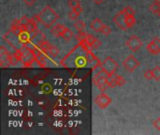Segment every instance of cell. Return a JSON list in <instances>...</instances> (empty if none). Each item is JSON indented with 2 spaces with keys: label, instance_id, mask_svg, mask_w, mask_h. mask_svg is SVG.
I'll return each mask as SVG.
<instances>
[{
  "label": "cell",
  "instance_id": "cell-16",
  "mask_svg": "<svg viewBox=\"0 0 160 135\" xmlns=\"http://www.w3.org/2000/svg\"><path fill=\"white\" fill-rule=\"evenodd\" d=\"M61 38L64 39L66 41H70V40L72 39V38H73V32H72L69 28H68V27L66 26V28L64 29V31H63V33H62Z\"/></svg>",
  "mask_w": 160,
  "mask_h": 135
},
{
  "label": "cell",
  "instance_id": "cell-22",
  "mask_svg": "<svg viewBox=\"0 0 160 135\" xmlns=\"http://www.w3.org/2000/svg\"><path fill=\"white\" fill-rule=\"evenodd\" d=\"M100 33L103 34V35H105V36H108V35H110L112 33V29H111V27L109 25H107V24L104 23L103 26H102V28H101V30H100Z\"/></svg>",
  "mask_w": 160,
  "mask_h": 135
},
{
  "label": "cell",
  "instance_id": "cell-25",
  "mask_svg": "<svg viewBox=\"0 0 160 135\" xmlns=\"http://www.w3.org/2000/svg\"><path fill=\"white\" fill-rule=\"evenodd\" d=\"M143 76L146 80H152L154 79V76H153V70H146L143 73Z\"/></svg>",
  "mask_w": 160,
  "mask_h": 135
},
{
  "label": "cell",
  "instance_id": "cell-20",
  "mask_svg": "<svg viewBox=\"0 0 160 135\" xmlns=\"http://www.w3.org/2000/svg\"><path fill=\"white\" fill-rule=\"evenodd\" d=\"M114 77H115V80H116V83H117V86H123L126 84V79L123 76L118 75V74L115 73Z\"/></svg>",
  "mask_w": 160,
  "mask_h": 135
},
{
  "label": "cell",
  "instance_id": "cell-5",
  "mask_svg": "<svg viewBox=\"0 0 160 135\" xmlns=\"http://www.w3.org/2000/svg\"><path fill=\"white\" fill-rule=\"evenodd\" d=\"M14 60L13 55H11L4 46H0V66L2 68H8L16 64Z\"/></svg>",
  "mask_w": 160,
  "mask_h": 135
},
{
  "label": "cell",
  "instance_id": "cell-8",
  "mask_svg": "<svg viewBox=\"0 0 160 135\" xmlns=\"http://www.w3.org/2000/svg\"><path fill=\"white\" fill-rule=\"evenodd\" d=\"M126 45L128 46V48L132 51V52H138L142 46L143 45V42L142 40L137 36V35H132L126 42Z\"/></svg>",
  "mask_w": 160,
  "mask_h": 135
},
{
  "label": "cell",
  "instance_id": "cell-14",
  "mask_svg": "<svg viewBox=\"0 0 160 135\" xmlns=\"http://www.w3.org/2000/svg\"><path fill=\"white\" fill-rule=\"evenodd\" d=\"M65 28H66V26H65L64 24L58 23V24H55V25L52 28L51 33H52L54 37L60 38V37L62 36V33H63V31H64Z\"/></svg>",
  "mask_w": 160,
  "mask_h": 135
},
{
  "label": "cell",
  "instance_id": "cell-21",
  "mask_svg": "<svg viewBox=\"0 0 160 135\" xmlns=\"http://www.w3.org/2000/svg\"><path fill=\"white\" fill-rule=\"evenodd\" d=\"M153 70V76L156 81H160V67H155L152 69Z\"/></svg>",
  "mask_w": 160,
  "mask_h": 135
},
{
  "label": "cell",
  "instance_id": "cell-1",
  "mask_svg": "<svg viewBox=\"0 0 160 135\" xmlns=\"http://www.w3.org/2000/svg\"><path fill=\"white\" fill-rule=\"evenodd\" d=\"M36 18L41 24L49 28L52 27L56 23L59 16L52 7L45 6L44 8L38 15H36Z\"/></svg>",
  "mask_w": 160,
  "mask_h": 135
},
{
  "label": "cell",
  "instance_id": "cell-6",
  "mask_svg": "<svg viewBox=\"0 0 160 135\" xmlns=\"http://www.w3.org/2000/svg\"><path fill=\"white\" fill-rule=\"evenodd\" d=\"M101 69L104 70L109 75H113L118 69V63L112 56H107L101 63Z\"/></svg>",
  "mask_w": 160,
  "mask_h": 135
},
{
  "label": "cell",
  "instance_id": "cell-27",
  "mask_svg": "<svg viewBox=\"0 0 160 135\" xmlns=\"http://www.w3.org/2000/svg\"><path fill=\"white\" fill-rule=\"evenodd\" d=\"M22 1H23V3H24L26 6L31 7V6H33V5L36 3V1H37V0H22Z\"/></svg>",
  "mask_w": 160,
  "mask_h": 135
},
{
  "label": "cell",
  "instance_id": "cell-4",
  "mask_svg": "<svg viewBox=\"0 0 160 135\" xmlns=\"http://www.w3.org/2000/svg\"><path fill=\"white\" fill-rule=\"evenodd\" d=\"M38 46H39V50L50 58H53L59 54V49L46 40L40 41L38 43Z\"/></svg>",
  "mask_w": 160,
  "mask_h": 135
},
{
  "label": "cell",
  "instance_id": "cell-11",
  "mask_svg": "<svg viewBox=\"0 0 160 135\" xmlns=\"http://www.w3.org/2000/svg\"><path fill=\"white\" fill-rule=\"evenodd\" d=\"M112 21L116 24V26L119 27L120 29H122V30H127L128 29V26H127L126 21H125V12H124L123 9L114 15V17L112 18Z\"/></svg>",
  "mask_w": 160,
  "mask_h": 135
},
{
  "label": "cell",
  "instance_id": "cell-23",
  "mask_svg": "<svg viewBox=\"0 0 160 135\" xmlns=\"http://www.w3.org/2000/svg\"><path fill=\"white\" fill-rule=\"evenodd\" d=\"M79 16H80V13H78L77 11H75V10H73V9H71V11H69V13H68V18H69V20H71V21H76V20H78Z\"/></svg>",
  "mask_w": 160,
  "mask_h": 135
},
{
  "label": "cell",
  "instance_id": "cell-30",
  "mask_svg": "<svg viewBox=\"0 0 160 135\" xmlns=\"http://www.w3.org/2000/svg\"><path fill=\"white\" fill-rule=\"evenodd\" d=\"M155 2H157L158 4H159L160 5V0H155Z\"/></svg>",
  "mask_w": 160,
  "mask_h": 135
},
{
  "label": "cell",
  "instance_id": "cell-31",
  "mask_svg": "<svg viewBox=\"0 0 160 135\" xmlns=\"http://www.w3.org/2000/svg\"><path fill=\"white\" fill-rule=\"evenodd\" d=\"M158 17H159V18H160V10H159V12L158 13Z\"/></svg>",
  "mask_w": 160,
  "mask_h": 135
},
{
  "label": "cell",
  "instance_id": "cell-7",
  "mask_svg": "<svg viewBox=\"0 0 160 135\" xmlns=\"http://www.w3.org/2000/svg\"><path fill=\"white\" fill-rule=\"evenodd\" d=\"M140 66V61L138 58H136L134 55H128L124 61H123V67L126 71L128 72H133L135 71Z\"/></svg>",
  "mask_w": 160,
  "mask_h": 135
},
{
  "label": "cell",
  "instance_id": "cell-15",
  "mask_svg": "<svg viewBox=\"0 0 160 135\" xmlns=\"http://www.w3.org/2000/svg\"><path fill=\"white\" fill-rule=\"evenodd\" d=\"M37 52V64L40 67V68H45L46 67V58H45V55L40 51H36Z\"/></svg>",
  "mask_w": 160,
  "mask_h": 135
},
{
  "label": "cell",
  "instance_id": "cell-13",
  "mask_svg": "<svg viewBox=\"0 0 160 135\" xmlns=\"http://www.w3.org/2000/svg\"><path fill=\"white\" fill-rule=\"evenodd\" d=\"M103 23L99 18H95L91 23H90V28L93 29L96 32H100L102 26H103Z\"/></svg>",
  "mask_w": 160,
  "mask_h": 135
},
{
  "label": "cell",
  "instance_id": "cell-28",
  "mask_svg": "<svg viewBox=\"0 0 160 135\" xmlns=\"http://www.w3.org/2000/svg\"><path fill=\"white\" fill-rule=\"evenodd\" d=\"M71 9H73V10H75V11H77L78 13H82V6H78V7H76V8H71Z\"/></svg>",
  "mask_w": 160,
  "mask_h": 135
},
{
  "label": "cell",
  "instance_id": "cell-9",
  "mask_svg": "<svg viewBox=\"0 0 160 135\" xmlns=\"http://www.w3.org/2000/svg\"><path fill=\"white\" fill-rule=\"evenodd\" d=\"M112 100L111 99V97L109 95H107L106 93L102 92L99 95H98L95 99V104L100 108V109H105L108 106L111 105Z\"/></svg>",
  "mask_w": 160,
  "mask_h": 135
},
{
  "label": "cell",
  "instance_id": "cell-3",
  "mask_svg": "<svg viewBox=\"0 0 160 135\" xmlns=\"http://www.w3.org/2000/svg\"><path fill=\"white\" fill-rule=\"evenodd\" d=\"M37 60V52L34 49H31L27 46L22 47V64L24 67H31L34 62Z\"/></svg>",
  "mask_w": 160,
  "mask_h": 135
},
{
  "label": "cell",
  "instance_id": "cell-29",
  "mask_svg": "<svg viewBox=\"0 0 160 135\" xmlns=\"http://www.w3.org/2000/svg\"><path fill=\"white\" fill-rule=\"evenodd\" d=\"M94 1V3L95 4H97V5H100V4H102L105 0H93Z\"/></svg>",
  "mask_w": 160,
  "mask_h": 135
},
{
  "label": "cell",
  "instance_id": "cell-24",
  "mask_svg": "<svg viewBox=\"0 0 160 135\" xmlns=\"http://www.w3.org/2000/svg\"><path fill=\"white\" fill-rule=\"evenodd\" d=\"M68 5L70 8H74L78 6H81V1L80 0H68Z\"/></svg>",
  "mask_w": 160,
  "mask_h": 135
},
{
  "label": "cell",
  "instance_id": "cell-12",
  "mask_svg": "<svg viewBox=\"0 0 160 135\" xmlns=\"http://www.w3.org/2000/svg\"><path fill=\"white\" fill-rule=\"evenodd\" d=\"M147 51L152 55H159L160 54V39L154 38L146 46Z\"/></svg>",
  "mask_w": 160,
  "mask_h": 135
},
{
  "label": "cell",
  "instance_id": "cell-26",
  "mask_svg": "<svg viewBox=\"0 0 160 135\" xmlns=\"http://www.w3.org/2000/svg\"><path fill=\"white\" fill-rule=\"evenodd\" d=\"M153 127H154L156 130L160 131V117L155 119V120L153 121Z\"/></svg>",
  "mask_w": 160,
  "mask_h": 135
},
{
  "label": "cell",
  "instance_id": "cell-18",
  "mask_svg": "<svg viewBox=\"0 0 160 135\" xmlns=\"http://www.w3.org/2000/svg\"><path fill=\"white\" fill-rule=\"evenodd\" d=\"M107 84H108L109 87H112V88H114V87L117 86V83H116V80H115L114 74L108 76V78H107Z\"/></svg>",
  "mask_w": 160,
  "mask_h": 135
},
{
  "label": "cell",
  "instance_id": "cell-10",
  "mask_svg": "<svg viewBox=\"0 0 160 135\" xmlns=\"http://www.w3.org/2000/svg\"><path fill=\"white\" fill-rule=\"evenodd\" d=\"M123 10L125 12V21H126V24L128 28H132L136 24L135 10L129 6L123 8Z\"/></svg>",
  "mask_w": 160,
  "mask_h": 135
},
{
  "label": "cell",
  "instance_id": "cell-2",
  "mask_svg": "<svg viewBox=\"0 0 160 135\" xmlns=\"http://www.w3.org/2000/svg\"><path fill=\"white\" fill-rule=\"evenodd\" d=\"M109 74L104 70H100L97 74L94 75L93 77V83L95 84V86L102 92L106 91L107 88L109 87L108 84H107V78H108Z\"/></svg>",
  "mask_w": 160,
  "mask_h": 135
},
{
  "label": "cell",
  "instance_id": "cell-19",
  "mask_svg": "<svg viewBox=\"0 0 160 135\" xmlns=\"http://www.w3.org/2000/svg\"><path fill=\"white\" fill-rule=\"evenodd\" d=\"M149 9H150V11H151L152 13L158 15V13L159 12L160 10V5L159 4H158L157 2H154V3H152V4L150 5Z\"/></svg>",
  "mask_w": 160,
  "mask_h": 135
},
{
  "label": "cell",
  "instance_id": "cell-17",
  "mask_svg": "<svg viewBox=\"0 0 160 135\" xmlns=\"http://www.w3.org/2000/svg\"><path fill=\"white\" fill-rule=\"evenodd\" d=\"M73 26L75 27V29H77L79 32H81V31H84V29L86 28V23L82 20H76Z\"/></svg>",
  "mask_w": 160,
  "mask_h": 135
}]
</instances>
